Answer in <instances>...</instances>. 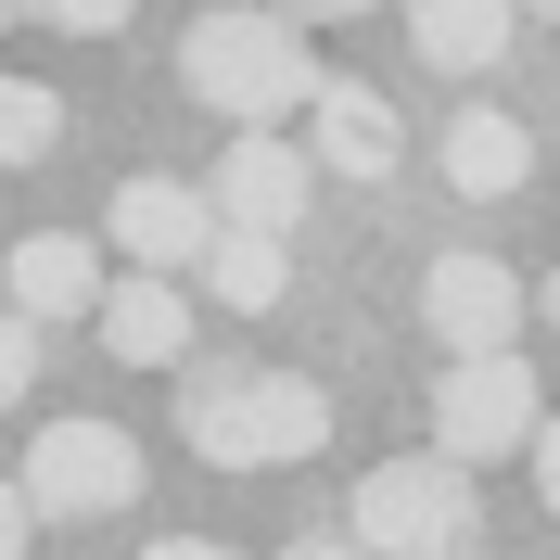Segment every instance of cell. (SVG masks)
Listing matches in <instances>:
<instances>
[{"label":"cell","mask_w":560,"mask_h":560,"mask_svg":"<svg viewBox=\"0 0 560 560\" xmlns=\"http://www.w3.org/2000/svg\"><path fill=\"white\" fill-rule=\"evenodd\" d=\"M178 433L217 471H293L331 433V395L306 370H243V357H191L178 370Z\"/></svg>","instance_id":"1"},{"label":"cell","mask_w":560,"mask_h":560,"mask_svg":"<svg viewBox=\"0 0 560 560\" xmlns=\"http://www.w3.org/2000/svg\"><path fill=\"white\" fill-rule=\"evenodd\" d=\"M178 90L217 115V128H280V115L318 103V51L293 13H205V26L178 38Z\"/></svg>","instance_id":"2"},{"label":"cell","mask_w":560,"mask_h":560,"mask_svg":"<svg viewBox=\"0 0 560 560\" xmlns=\"http://www.w3.org/2000/svg\"><path fill=\"white\" fill-rule=\"evenodd\" d=\"M345 535L370 560H471L485 510H471V471H458V458H383V471L357 485Z\"/></svg>","instance_id":"3"},{"label":"cell","mask_w":560,"mask_h":560,"mask_svg":"<svg viewBox=\"0 0 560 560\" xmlns=\"http://www.w3.org/2000/svg\"><path fill=\"white\" fill-rule=\"evenodd\" d=\"M140 485H153V458H140V433H115V420H51V433H26V510L38 523H115V510H140Z\"/></svg>","instance_id":"4"},{"label":"cell","mask_w":560,"mask_h":560,"mask_svg":"<svg viewBox=\"0 0 560 560\" xmlns=\"http://www.w3.org/2000/svg\"><path fill=\"white\" fill-rule=\"evenodd\" d=\"M535 433H548V408H535L523 357H446V383H433V458L485 471V458L535 446Z\"/></svg>","instance_id":"5"},{"label":"cell","mask_w":560,"mask_h":560,"mask_svg":"<svg viewBox=\"0 0 560 560\" xmlns=\"http://www.w3.org/2000/svg\"><path fill=\"white\" fill-rule=\"evenodd\" d=\"M306 191H318V153H306V140H280V128H243L230 153H217V178H205L217 230H268V243L306 230Z\"/></svg>","instance_id":"6"},{"label":"cell","mask_w":560,"mask_h":560,"mask_svg":"<svg viewBox=\"0 0 560 560\" xmlns=\"http://www.w3.org/2000/svg\"><path fill=\"white\" fill-rule=\"evenodd\" d=\"M420 331H433L446 357H510L523 280L497 268V255H433V268H420Z\"/></svg>","instance_id":"7"},{"label":"cell","mask_w":560,"mask_h":560,"mask_svg":"<svg viewBox=\"0 0 560 560\" xmlns=\"http://www.w3.org/2000/svg\"><path fill=\"white\" fill-rule=\"evenodd\" d=\"M115 243H128V268L178 280V268H205L217 255V205L191 191V178H115V217H103Z\"/></svg>","instance_id":"8"},{"label":"cell","mask_w":560,"mask_h":560,"mask_svg":"<svg viewBox=\"0 0 560 560\" xmlns=\"http://www.w3.org/2000/svg\"><path fill=\"white\" fill-rule=\"evenodd\" d=\"M306 153L331 178H395L408 166V115L370 90V77H318V103H306Z\"/></svg>","instance_id":"9"},{"label":"cell","mask_w":560,"mask_h":560,"mask_svg":"<svg viewBox=\"0 0 560 560\" xmlns=\"http://www.w3.org/2000/svg\"><path fill=\"white\" fill-rule=\"evenodd\" d=\"M433 166H446L458 205H510V191L535 178V128H523V115H497V103H471V115H446Z\"/></svg>","instance_id":"10"},{"label":"cell","mask_w":560,"mask_h":560,"mask_svg":"<svg viewBox=\"0 0 560 560\" xmlns=\"http://www.w3.org/2000/svg\"><path fill=\"white\" fill-rule=\"evenodd\" d=\"M103 357H128V370H191V293L153 268H128L103 293Z\"/></svg>","instance_id":"11"},{"label":"cell","mask_w":560,"mask_h":560,"mask_svg":"<svg viewBox=\"0 0 560 560\" xmlns=\"http://www.w3.org/2000/svg\"><path fill=\"white\" fill-rule=\"evenodd\" d=\"M103 255L77 243V230H38V243H13V318H38V331H51V318H103Z\"/></svg>","instance_id":"12"},{"label":"cell","mask_w":560,"mask_h":560,"mask_svg":"<svg viewBox=\"0 0 560 560\" xmlns=\"http://www.w3.org/2000/svg\"><path fill=\"white\" fill-rule=\"evenodd\" d=\"M408 13V51L433 77H485V65H510V13L523 0H395Z\"/></svg>","instance_id":"13"},{"label":"cell","mask_w":560,"mask_h":560,"mask_svg":"<svg viewBox=\"0 0 560 560\" xmlns=\"http://www.w3.org/2000/svg\"><path fill=\"white\" fill-rule=\"evenodd\" d=\"M205 293L230 318H268L280 293H293V243H268V230H217V255H205Z\"/></svg>","instance_id":"14"},{"label":"cell","mask_w":560,"mask_h":560,"mask_svg":"<svg viewBox=\"0 0 560 560\" xmlns=\"http://www.w3.org/2000/svg\"><path fill=\"white\" fill-rule=\"evenodd\" d=\"M65 140V90H38V77H0V166H38Z\"/></svg>","instance_id":"15"},{"label":"cell","mask_w":560,"mask_h":560,"mask_svg":"<svg viewBox=\"0 0 560 560\" xmlns=\"http://www.w3.org/2000/svg\"><path fill=\"white\" fill-rule=\"evenodd\" d=\"M26 395H38V318H13V306H0V420L26 408Z\"/></svg>","instance_id":"16"},{"label":"cell","mask_w":560,"mask_h":560,"mask_svg":"<svg viewBox=\"0 0 560 560\" xmlns=\"http://www.w3.org/2000/svg\"><path fill=\"white\" fill-rule=\"evenodd\" d=\"M13 13H38V26H65V38H115L140 0H13Z\"/></svg>","instance_id":"17"},{"label":"cell","mask_w":560,"mask_h":560,"mask_svg":"<svg viewBox=\"0 0 560 560\" xmlns=\"http://www.w3.org/2000/svg\"><path fill=\"white\" fill-rule=\"evenodd\" d=\"M26 523H38V510H26V485H0V560H26Z\"/></svg>","instance_id":"18"},{"label":"cell","mask_w":560,"mask_h":560,"mask_svg":"<svg viewBox=\"0 0 560 560\" xmlns=\"http://www.w3.org/2000/svg\"><path fill=\"white\" fill-rule=\"evenodd\" d=\"M280 560H370V548H357V535H331V523H318V535H293V548H280Z\"/></svg>","instance_id":"19"},{"label":"cell","mask_w":560,"mask_h":560,"mask_svg":"<svg viewBox=\"0 0 560 560\" xmlns=\"http://www.w3.org/2000/svg\"><path fill=\"white\" fill-rule=\"evenodd\" d=\"M140 560H243V548H217V535H153Z\"/></svg>","instance_id":"20"},{"label":"cell","mask_w":560,"mask_h":560,"mask_svg":"<svg viewBox=\"0 0 560 560\" xmlns=\"http://www.w3.org/2000/svg\"><path fill=\"white\" fill-rule=\"evenodd\" d=\"M535 497L560 510V408H548V433H535Z\"/></svg>","instance_id":"21"},{"label":"cell","mask_w":560,"mask_h":560,"mask_svg":"<svg viewBox=\"0 0 560 560\" xmlns=\"http://www.w3.org/2000/svg\"><path fill=\"white\" fill-rule=\"evenodd\" d=\"M268 13H293V26H345V13H370V0H268Z\"/></svg>","instance_id":"22"},{"label":"cell","mask_w":560,"mask_h":560,"mask_svg":"<svg viewBox=\"0 0 560 560\" xmlns=\"http://www.w3.org/2000/svg\"><path fill=\"white\" fill-rule=\"evenodd\" d=\"M535 318H548V331H560V268H548V280H535Z\"/></svg>","instance_id":"23"},{"label":"cell","mask_w":560,"mask_h":560,"mask_svg":"<svg viewBox=\"0 0 560 560\" xmlns=\"http://www.w3.org/2000/svg\"><path fill=\"white\" fill-rule=\"evenodd\" d=\"M523 13H560V0H523Z\"/></svg>","instance_id":"24"},{"label":"cell","mask_w":560,"mask_h":560,"mask_svg":"<svg viewBox=\"0 0 560 560\" xmlns=\"http://www.w3.org/2000/svg\"><path fill=\"white\" fill-rule=\"evenodd\" d=\"M0 26H13V0H0Z\"/></svg>","instance_id":"25"}]
</instances>
